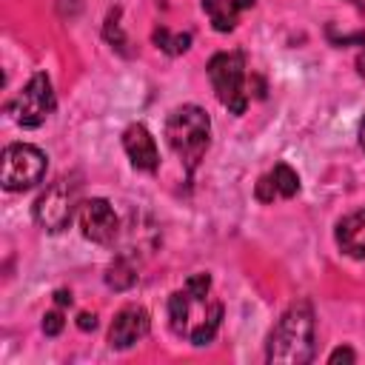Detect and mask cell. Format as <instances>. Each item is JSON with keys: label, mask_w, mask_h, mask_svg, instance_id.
Wrapping results in <instances>:
<instances>
[{"label": "cell", "mask_w": 365, "mask_h": 365, "mask_svg": "<svg viewBox=\"0 0 365 365\" xmlns=\"http://www.w3.org/2000/svg\"><path fill=\"white\" fill-rule=\"evenodd\" d=\"M317 354V319L308 299H299L282 311L265 342V359L271 365H305Z\"/></svg>", "instance_id": "1"}, {"label": "cell", "mask_w": 365, "mask_h": 365, "mask_svg": "<svg viewBox=\"0 0 365 365\" xmlns=\"http://www.w3.org/2000/svg\"><path fill=\"white\" fill-rule=\"evenodd\" d=\"M168 322L171 331L191 345H208L222 322V302L211 297V291H174L168 297Z\"/></svg>", "instance_id": "2"}, {"label": "cell", "mask_w": 365, "mask_h": 365, "mask_svg": "<svg viewBox=\"0 0 365 365\" xmlns=\"http://www.w3.org/2000/svg\"><path fill=\"white\" fill-rule=\"evenodd\" d=\"M165 140L180 157L185 174H194L211 143V120L200 106H180L165 120Z\"/></svg>", "instance_id": "3"}, {"label": "cell", "mask_w": 365, "mask_h": 365, "mask_svg": "<svg viewBox=\"0 0 365 365\" xmlns=\"http://www.w3.org/2000/svg\"><path fill=\"white\" fill-rule=\"evenodd\" d=\"M74 211H80V182L74 177H60L48 182L31 208L34 222L48 234H60L63 228H68Z\"/></svg>", "instance_id": "4"}, {"label": "cell", "mask_w": 365, "mask_h": 365, "mask_svg": "<svg viewBox=\"0 0 365 365\" xmlns=\"http://www.w3.org/2000/svg\"><path fill=\"white\" fill-rule=\"evenodd\" d=\"M208 80L217 94V100L231 111L242 114L248 106L245 94V57L240 51H220L208 60Z\"/></svg>", "instance_id": "5"}, {"label": "cell", "mask_w": 365, "mask_h": 365, "mask_svg": "<svg viewBox=\"0 0 365 365\" xmlns=\"http://www.w3.org/2000/svg\"><path fill=\"white\" fill-rule=\"evenodd\" d=\"M48 157L31 143H11L3 148L0 160V185L6 191H29L43 182Z\"/></svg>", "instance_id": "6"}, {"label": "cell", "mask_w": 365, "mask_h": 365, "mask_svg": "<svg viewBox=\"0 0 365 365\" xmlns=\"http://www.w3.org/2000/svg\"><path fill=\"white\" fill-rule=\"evenodd\" d=\"M54 106H57V100H54V91H51V80H48L43 71H37V74L23 86V91L11 100L9 114L14 117L17 125H23V128H37V125L46 123V117L54 111Z\"/></svg>", "instance_id": "7"}, {"label": "cell", "mask_w": 365, "mask_h": 365, "mask_svg": "<svg viewBox=\"0 0 365 365\" xmlns=\"http://www.w3.org/2000/svg\"><path fill=\"white\" fill-rule=\"evenodd\" d=\"M77 220H80V231L86 240L97 242V245H111L120 234V217L114 211V205L103 197H91V200H83L80 202V211H77Z\"/></svg>", "instance_id": "8"}, {"label": "cell", "mask_w": 365, "mask_h": 365, "mask_svg": "<svg viewBox=\"0 0 365 365\" xmlns=\"http://www.w3.org/2000/svg\"><path fill=\"white\" fill-rule=\"evenodd\" d=\"M148 331H151L148 311L140 305H125L123 311H117V317L108 328V345L117 351H125V348L137 345Z\"/></svg>", "instance_id": "9"}, {"label": "cell", "mask_w": 365, "mask_h": 365, "mask_svg": "<svg viewBox=\"0 0 365 365\" xmlns=\"http://www.w3.org/2000/svg\"><path fill=\"white\" fill-rule=\"evenodd\" d=\"M123 148H125V154H128V160L137 171H157L160 151H157V143H154L151 131L143 123H131L123 131Z\"/></svg>", "instance_id": "10"}, {"label": "cell", "mask_w": 365, "mask_h": 365, "mask_svg": "<svg viewBox=\"0 0 365 365\" xmlns=\"http://www.w3.org/2000/svg\"><path fill=\"white\" fill-rule=\"evenodd\" d=\"M336 245L348 257L365 259V208H359L336 222Z\"/></svg>", "instance_id": "11"}, {"label": "cell", "mask_w": 365, "mask_h": 365, "mask_svg": "<svg viewBox=\"0 0 365 365\" xmlns=\"http://www.w3.org/2000/svg\"><path fill=\"white\" fill-rule=\"evenodd\" d=\"M202 11L208 14V20L217 31H231L237 26V14H240L234 0H202Z\"/></svg>", "instance_id": "12"}, {"label": "cell", "mask_w": 365, "mask_h": 365, "mask_svg": "<svg viewBox=\"0 0 365 365\" xmlns=\"http://www.w3.org/2000/svg\"><path fill=\"white\" fill-rule=\"evenodd\" d=\"M137 282V265L128 257H117L108 268H106V285L114 291H128Z\"/></svg>", "instance_id": "13"}, {"label": "cell", "mask_w": 365, "mask_h": 365, "mask_svg": "<svg viewBox=\"0 0 365 365\" xmlns=\"http://www.w3.org/2000/svg\"><path fill=\"white\" fill-rule=\"evenodd\" d=\"M151 40H154L157 48H163V51L171 54V57L188 51V46H191V34H188V31H182V34H171L168 29H154Z\"/></svg>", "instance_id": "14"}, {"label": "cell", "mask_w": 365, "mask_h": 365, "mask_svg": "<svg viewBox=\"0 0 365 365\" xmlns=\"http://www.w3.org/2000/svg\"><path fill=\"white\" fill-rule=\"evenodd\" d=\"M271 180H274L277 197H285V200H291V197L299 191V177H297V171H294L291 165H285V163H277V165H274V171H271Z\"/></svg>", "instance_id": "15"}, {"label": "cell", "mask_w": 365, "mask_h": 365, "mask_svg": "<svg viewBox=\"0 0 365 365\" xmlns=\"http://www.w3.org/2000/svg\"><path fill=\"white\" fill-rule=\"evenodd\" d=\"M117 17H120V11L114 9V11L108 14V20H106V29H103V34H106V40H108L111 46H117V48L123 51V48H125V37H123V29H120Z\"/></svg>", "instance_id": "16"}, {"label": "cell", "mask_w": 365, "mask_h": 365, "mask_svg": "<svg viewBox=\"0 0 365 365\" xmlns=\"http://www.w3.org/2000/svg\"><path fill=\"white\" fill-rule=\"evenodd\" d=\"M274 197H277V188H274L271 174L259 177V182H257V200H259V202H274Z\"/></svg>", "instance_id": "17"}, {"label": "cell", "mask_w": 365, "mask_h": 365, "mask_svg": "<svg viewBox=\"0 0 365 365\" xmlns=\"http://www.w3.org/2000/svg\"><path fill=\"white\" fill-rule=\"evenodd\" d=\"M63 325H66V319H63L60 311H48V314L43 317V331H46L48 336H57V334L63 331Z\"/></svg>", "instance_id": "18"}, {"label": "cell", "mask_w": 365, "mask_h": 365, "mask_svg": "<svg viewBox=\"0 0 365 365\" xmlns=\"http://www.w3.org/2000/svg\"><path fill=\"white\" fill-rule=\"evenodd\" d=\"M328 362H331V365H336V362H356V354H354L351 348H336V351L328 356Z\"/></svg>", "instance_id": "19"}, {"label": "cell", "mask_w": 365, "mask_h": 365, "mask_svg": "<svg viewBox=\"0 0 365 365\" xmlns=\"http://www.w3.org/2000/svg\"><path fill=\"white\" fill-rule=\"evenodd\" d=\"M77 328H80V331H94V328H97V317L88 314V311H83V314L77 317Z\"/></svg>", "instance_id": "20"}, {"label": "cell", "mask_w": 365, "mask_h": 365, "mask_svg": "<svg viewBox=\"0 0 365 365\" xmlns=\"http://www.w3.org/2000/svg\"><path fill=\"white\" fill-rule=\"evenodd\" d=\"M54 299H57V305H71V291H66V288H63V291H57V294H54Z\"/></svg>", "instance_id": "21"}, {"label": "cell", "mask_w": 365, "mask_h": 365, "mask_svg": "<svg viewBox=\"0 0 365 365\" xmlns=\"http://www.w3.org/2000/svg\"><path fill=\"white\" fill-rule=\"evenodd\" d=\"M356 68H359V74L365 77V48L359 51V57H356Z\"/></svg>", "instance_id": "22"}, {"label": "cell", "mask_w": 365, "mask_h": 365, "mask_svg": "<svg viewBox=\"0 0 365 365\" xmlns=\"http://www.w3.org/2000/svg\"><path fill=\"white\" fill-rule=\"evenodd\" d=\"M234 3H237V9L242 11V9H251V6L257 3V0H234Z\"/></svg>", "instance_id": "23"}, {"label": "cell", "mask_w": 365, "mask_h": 365, "mask_svg": "<svg viewBox=\"0 0 365 365\" xmlns=\"http://www.w3.org/2000/svg\"><path fill=\"white\" fill-rule=\"evenodd\" d=\"M359 145H362V151H365V120H362V125H359Z\"/></svg>", "instance_id": "24"}]
</instances>
